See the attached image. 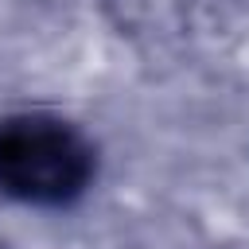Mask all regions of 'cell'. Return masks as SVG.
<instances>
[{"mask_svg":"<svg viewBox=\"0 0 249 249\" xmlns=\"http://www.w3.org/2000/svg\"><path fill=\"white\" fill-rule=\"evenodd\" d=\"M97 179L93 140L58 113L0 117V195L23 206L62 210Z\"/></svg>","mask_w":249,"mask_h":249,"instance_id":"obj_1","label":"cell"}]
</instances>
